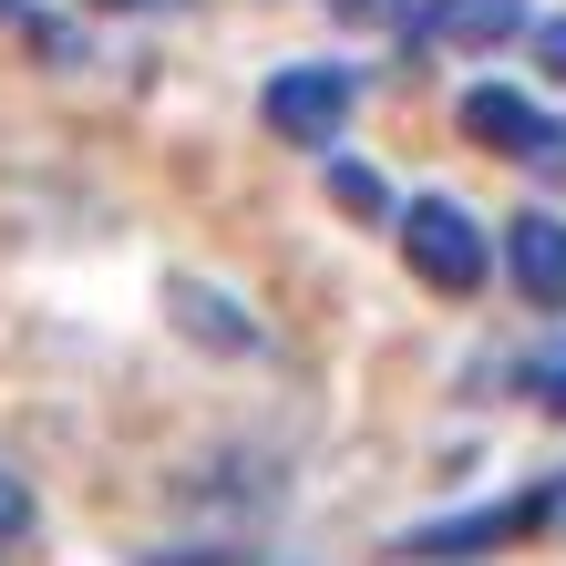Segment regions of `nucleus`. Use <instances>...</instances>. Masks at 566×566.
Here are the masks:
<instances>
[{
  "label": "nucleus",
  "mask_w": 566,
  "mask_h": 566,
  "mask_svg": "<svg viewBox=\"0 0 566 566\" xmlns=\"http://www.w3.org/2000/svg\"><path fill=\"white\" fill-rule=\"evenodd\" d=\"M402 258H412V279H422V289H443V298H474L484 269H494L484 227L463 217L453 196H412V207H402Z\"/></svg>",
  "instance_id": "obj_1"
},
{
  "label": "nucleus",
  "mask_w": 566,
  "mask_h": 566,
  "mask_svg": "<svg viewBox=\"0 0 566 566\" xmlns=\"http://www.w3.org/2000/svg\"><path fill=\"white\" fill-rule=\"evenodd\" d=\"M350 104H360V73H340V62H289V73L258 93V114H269L279 145H340Z\"/></svg>",
  "instance_id": "obj_2"
},
{
  "label": "nucleus",
  "mask_w": 566,
  "mask_h": 566,
  "mask_svg": "<svg viewBox=\"0 0 566 566\" xmlns=\"http://www.w3.org/2000/svg\"><path fill=\"white\" fill-rule=\"evenodd\" d=\"M463 135L474 145H494V155H536L546 176H566V124H546L525 93H505V83H474L463 93Z\"/></svg>",
  "instance_id": "obj_3"
},
{
  "label": "nucleus",
  "mask_w": 566,
  "mask_h": 566,
  "mask_svg": "<svg viewBox=\"0 0 566 566\" xmlns=\"http://www.w3.org/2000/svg\"><path fill=\"white\" fill-rule=\"evenodd\" d=\"M556 515V494H515V505H484V515H453V525H412L402 556H474L494 536H525V525H546Z\"/></svg>",
  "instance_id": "obj_4"
},
{
  "label": "nucleus",
  "mask_w": 566,
  "mask_h": 566,
  "mask_svg": "<svg viewBox=\"0 0 566 566\" xmlns=\"http://www.w3.org/2000/svg\"><path fill=\"white\" fill-rule=\"evenodd\" d=\"M505 269H515V289L536 298V310H566V227L546 207H525L505 227Z\"/></svg>",
  "instance_id": "obj_5"
},
{
  "label": "nucleus",
  "mask_w": 566,
  "mask_h": 566,
  "mask_svg": "<svg viewBox=\"0 0 566 566\" xmlns=\"http://www.w3.org/2000/svg\"><path fill=\"white\" fill-rule=\"evenodd\" d=\"M525 31V0H432L422 11V42L432 52H494Z\"/></svg>",
  "instance_id": "obj_6"
},
{
  "label": "nucleus",
  "mask_w": 566,
  "mask_h": 566,
  "mask_svg": "<svg viewBox=\"0 0 566 566\" xmlns=\"http://www.w3.org/2000/svg\"><path fill=\"white\" fill-rule=\"evenodd\" d=\"M165 310H176L186 340H217V350H248V319L227 310L217 289H196V279H165Z\"/></svg>",
  "instance_id": "obj_7"
},
{
  "label": "nucleus",
  "mask_w": 566,
  "mask_h": 566,
  "mask_svg": "<svg viewBox=\"0 0 566 566\" xmlns=\"http://www.w3.org/2000/svg\"><path fill=\"white\" fill-rule=\"evenodd\" d=\"M329 207L340 217H391V186L371 176V165H329Z\"/></svg>",
  "instance_id": "obj_8"
},
{
  "label": "nucleus",
  "mask_w": 566,
  "mask_h": 566,
  "mask_svg": "<svg viewBox=\"0 0 566 566\" xmlns=\"http://www.w3.org/2000/svg\"><path fill=\"white\" fill-rule=\"evenodd\" d=\"M525 391H536V412L566 422V340H546L536 360H525Z\"/></svg>",
  "instance_id": "obj_9"
},
{
  "label": "nucleus",
  "mask_w": 566,
  "mask_h": 566,
  "mask_svg": "<svg viewBox=\"0 0 566 566\" xmlns=\"http://www.w3.org/2000/svg\"><path fill=\"white\" fill-rule=\"evenodd\" d=\"M11 536H31V484L0 474V546H11Z\"/></svg>",
  "instance_id": "obj_10"
},
{
  "label": "nucleus",
  "mask_w": 566,
  "mask_h": 566,
  "mask_svg": "<svg viewBox=\"0 0 566 566\" xmlns=\"http://www.w3.org/2000/svg\"><path fill=\"white\" fill-rule=\"evenodd\" d=\"M536 73H546V83H566V21H546V31H536Z\"/></svg>",
  "instance_id": "obj_11"
},
{
  "label": "nucleus",
  "mask_w": 566,
  "mask_h": 566,
  "mask_svg": "<svg viewBox=\"0 0 566 566\" xmlns=\"http://www.w3.org/2000/svg\"><path fill=\"white\" fill-rule=\"evenodd\" d=\"M329 11H340V21H391L402 0H329Z\"/></svg>",
  "instance_id": "obj_12"
},
{
  "label": "nucleus",
  "mask_w": 566,
  "mask_h": 566,
  "mask_svg": "<svg viewBox=\"0 0 566 566\" xmlns=\"http://www.w3.org/2000/svg\"><path fill=\"white\" fill-rule=\"evenodd\" d=\"M93 11H165V0H93Z\"/></svg>",
  "instance_id": "obj_13"
},
{
  "label": "nucleus",
  "mask_w": 566,
  "mask_h": 566,
  "mask_svg": "<svg viewBox=\"0 0 566 566\" xmlns=\"http://www.w3.org/2000/svg\"><path fill=\"white\" fill-rule=\"evenodd\" d=\"M556 515H566V484H556Z\"/></svg>",
  "instance_id": "obj_14"
}]
</instances>
